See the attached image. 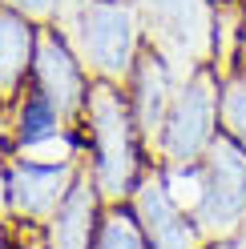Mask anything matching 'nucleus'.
<instances>
[{"label": "nucleus", "mask_w": 246, "mask_h": 249, "mask_svg": "<svg viewBox=\"0 0 246 249\" xmlns=\"http://www.w3.org/2000/svg\"><path fill=\"white\" fill-rule=\"evenodd\" d=\"M101 217H105V201L93 185V173L77 177L73 193L61 201V209L53 213V221L44 225V249H93L97 241V229H101Z\"/></svg>", "instance_id": "9d476101"}, {"label": "nucleus", "mask_w": 246, "mask_h": 249, "mask_svg": "<svg viewBox=\"0 0 246 249\" xmlns=\"http://www.w3.org/2000/svg\"><path fill=\"white\" fill-rule=\"evenodd\" d=\"M145 36L178 76L194 69H214V24H218V0H142Z\"/></svg>", "instance_id": "20e7f679"}, {"label": "nucleus", "mask_w": 246, "mask_h": 249, "mask_svg": "<svg viewBox=\"0 0 246 249\" xmlns=\"http://www.w3.org/2000/svg\"><path fill=\"white\" fill-rule=\"evenodd\" d=\"M206 249H246V229L234 233V237H226V241H214V245H206Z\"/></svg>", "instance_id": "f3484780"}, {"label": "nucleus", "mask_w": 246, "mask_h": 249, "mask_svg": "<svg viewBox=\"0 0 246 249\" xmlns=\"http://www.w3.org/2000/svg\"><path fill=\"white\" fill-rule=\"evenodd\" d=\"M162 169V181H165V193H170V201L178 209L186 213H198V205H202V193H206V173L202 165H158Z\"/></svg>", "instance_id": "2eb2a0df"}, {"label": "nucleus", "mask_w": 246, "mask_h": 249, "mask_svg": "<svg viewBox=\"0 0 246 249\" xmlns=\"http://www.w3.org/2000/svg\"><path fill=\"white\" fill-rule=\"evenodd\" d=\"M33 89L44 92V97L65 113V121H81L85 101H89V89H93V76H89L85 60L77 56L73 40L61 33V28H53V24H44L41 28V40H37Z\"/></svg>", "instance_id": "0eeeda50"}, {"label": "nucleus", "mask_w": 246, "mask_h": 249, "mask_svg": "<svg viewBox=\"0 0 246 249\" xmlns=\"http://www.w3.org/2000/svg\"><path fill=\"white\" fill-rule=\"evenodd\" d=\"M65 36L73 40L93 81H109L121 89L149 44L142 4H133V0H77Z\"/></svg>", "instance_id": "f03ea898"}, {"label": "nucleus", "mask_w": 246, "mask_h": 249, "mask_svg": "<svg viewBox=\"0 0 246 249\" xmlns=\"http://www.w3.org/2000/svg\"><path fill=\"white\" fill-rule=\"evenodd\" d=\"M0 4H8V8H17L20 17L28 20H37V24H53L57 20V12L65 0H0Z\"/></svg>", "instance_id": "dca6fc26"}, {"label": "nucleus", "mask_w": 246, "mask_h": 249, "mask_svg": "<svg viewBox=\"0 0 246 249\" xmlns=\"http://www.w3.org/2000/svg\"><path fill=\"white\" fill-rule=\"evenodd\" d=\"M218 113H222V133L234 137V141L246 149V69H230V72H222Z\"/></svg>", "instance_id": "4468645a"}, {"label": "nucleus", "mask_w": 246, "mask_h": 249, "mask_svg": "<svg viewBox=\"0 0 246 249\" xmlns=\"http://www.w3.org/2000/svg\"><path fill=\"white\" fill-rule=\"evenodd\" d=\"M69 121L65 113L44 97V92H24V97H17V113H12V153L17 149H28V145H41L49 141V137L65 133Z\"/></svg>", "instance_id": "f8f14e48"}, {"label": "nucleus", "mask_w": 246, "mask_h": 249, "mask_svg": "<svg viewBox=\"0 0 246 249\" xmlns=\"http://www.w3.org/2000/svg\"><path fill=\"white\" fill-rule=\"evenodd\" d=\"M242 4H246V0H242Z\"/></svg>", "instance_id": "6ab92c4d"}, {"label": "nucleus", "mask_w": 246, "mask_h": 249, "mask_svg": "<svg viewBox=\"0 0 246 249\" xmlns=\"http://www.w3.org/2000/svg\"><path fill=\"white\" fill-rule=\"evenodd\" d=\"M202 173H206V193L194 221L202 229V237L214 245L246 229V149L234 137L218 133V141L210 145L202 161Z\"/></svg>", "instance_id": "39448f33"}, {"label": "nucleus", "mask_w": 246, "mask_h": 249, "mask_svg": "<svg viewBox=\"0 0 246 249\" xmlns=\"http://www.w3.org/2000/svg\"><path fill=\"white\" fill-rule=\"evenodd\" d=\"M129 205L142 221L145 237H149V249H206L210 241L202 237L194 213L178 209L170 193H165V181H162V169H145L142 185L133 189Z\"/></svg>", "instance_id": "1a4fd4ad"}, {"label": "nucleus", "mask_w": 246, "mask_h": 249, "mask_svg": "<svg viewBox=\"0 0 246 249\" xmlns=\"http://www.w3.org/2000/svg\"><path fill=\"white\" fill-rule=\"evenodd\" d=\"M0 249H8V245H4V229H0Z\"/></svg>", "instance_id": "a211bd4d"}, {"label": "nucleus", "mask_w": 246, "mask_h": 249, "mask_svg": "<svg viewBox=\"0 0 246 249\" xmlns=\"http://www.w3.org/2000/svg\"><path fill=\"white\" fill-rule=\"evenodd\" d=\"M81 121L89 124V145H85V165L93 173V185L105 205H129L133 189L145 177L142 165V133H137V121L129 113V97L121 85L109 81H93L85 101Z\"/></svg>", "instance_id": "f257e3e1"}, {"label": "nucleus", "mask_w": 246, "mask_h": 249, "mask_svg": "<svg viewBox=\"0 0 246 249\" xmlns=\"http://www.w3.org/2000/svg\"><path fill=\"white\" fill-rule=\"evenodd\" d=\"M93 249H149V237L137 221L133 205H105Z\"/></svg>", "instance_id": "ddd939ff"}, {"label": "nucleus", "mask_w": 246, "mask_h": 249, "mask_svg": "<svg viewBox=\"0 0 246 249\" xmlns=\"http://www.w3.org/2000/svg\"><path fill=\"white\" fill-rule=\"evenodd\" d=\"M178 85H182L178 69L153 44H145L133 76L125 81V97H129V113L137 121V133H142L145 149H153V153H158V141H162V129H165V117H170Z\"/></svg>", "instance_id": "6e6552de"}, {"label": "nucleus", "mask_w": 246, "mask_h": 249, "mask_svg": "<svg viewBox=\"0 0 246 249\" xmlns=\"http://www.w3.org/2000/svg\"><path fill=\"white\" fill-rule=\"evenodd\" d=\"M81 173H85V161H73V165H33V161H17L12 157L4 165L8 217L44 229L53 221V213L61 209V201L73 193V185H77Z\"/></svg>", "instance_id": "423d86ee"}, {"label": "nucleus", "mask_w": 246, "mask_h": 249, "mask_svg": "<svg viewBox=\"0 0 246 249\" xmlns=\"http://www.w3.org/2000/svg\"><path fill=\"white\" fill-rule=\"evenodd\" d=\"M41 28L44 24L20 17L8 4H0V101H12L24 81H33Z\"/></svg>", "instance_id": "9b49d317"}, {"label": "nucleus", "mask_w": 246, "mask_h": 249, "mask_svg": "<svg viewBox=\"0 0 246 249\" xmlns=\"http://www.w3.org/2000/svg\"><path fill=\"white\" fill-rule=\"evenodd\" d=\"M222 76L218 69H194L190 76H182V85L174 92L170 117H165L162 141H158V165H202L210 145L222 133Z\"/></svg>", "instance_id": "7ed1b4c3"}]
</instances>
